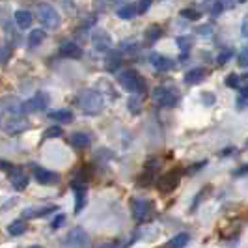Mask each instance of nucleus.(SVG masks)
<instances>
[{"label": "nucleus", "mask_w": 248, "mask_h": 248, "mask_svg": "<svg viewBox=\"0 0 248 248\" xmlns=\"http://www.w3.org/2000/svg\"><path fill=\"white\" fill-rule=\"evenodd\" d=\"M78 105H80L82 112H86L88 116H95V114H99V112L103 110L105 99H103V95H101L99 92H95V90H86V92L80 95Z\"/></svg>", "instance_id": "1"}, {"label": "nucleus", "mask_w": 248, "mask_h": 248, "mask_svg": "<svg viewBox=\"0 0 248 248\" xmlns=\"http://www.w3.org/2000/svg\"><path fill=\"white\" fill-rule=\"evenodd\" d=\"M120 86L131 93H142V92H146V80L137 71L129 69L120 75Z\"/></svg>", "instance_id": "2"}, {"label": "nucleus", "mask_w": 248, "mask_h": 248, "mask_svg": "<svg viewBox=\"0 0 248 248\" xmlns=\"http://www.w3.org/2000/svg\"><path fill=\"white\" fill-rule=\"evenodd\" d=\"M37 17H39V23L47 28H58L62 19H60V13L56 12L54 6H50L47 2H39L37 4Z\"/></svg>", "instance_id": "3"}, {"label": "nucleus", "mask_w": 248, "mask_h": 248, "mask_svg": "<svg viewBox=\"0 0 248 248\" xmlns=\"http://www.w3.org/2000/svg\"><path fill=\"white\" fill-rule=\"evenodd\" d=\"M153 101L161 107H175L179 103V92L172 86H159L153 90Z\"/></svg>", "instance_id": "4"}, {"label": "nucleus", "mask_w": 248, "mask_h": 248, "mask_svg": "<svg viewBox=\"0 0 248 248\" xmlns=\"http://www.w3.org/2000/svg\"><path fill=\"white\" fill-rule=\"evenodd\" d=\"M131 211L137 222H148L153 217V202L149 200H131Z\"/></svg>", "instance_id": "5"}, {"label": "nucleus", "mask_w": 248, "mask_h": 248, "mask_svg": "<svg viewBox=\"0 0 248 248\" xmlns=\"http://www.w3.org/2000/svg\"><path fill=\"white\" fill-rule=\"evenodd\" d=\"M90 237L82 228H73L65 237V247H88Z\"/></svg>", "instance_id": "6"}, {"label": "nucleus", "mask_w": 248, "mask_h": 248, "mask_svg": "<svg viewBox=\"0 0 248 248\" xmlns=\"http://www.w3.org/2000/svg\"><path fill=\"white\" fill-rule=\"evenodd\" d=\"M159 166H161V161H159V159H151V161L146 164V170L138 177V185L140 186L151 185V183H153V177H155L157 170H159Z\"/></svg>", "instance_id": "7"}, {"label": "nucleus", "mask_w": 248, "mask_h": 248, "mask_svg": "<svg viewBox=\"0 0 248 248\" xmlns=\"http://www.w3.org/2000/svg\"><path fill=\"white\" fill-rule=\"evenodd\" d=\"M47 105H49V97H47L45 93H36L34 97H30V99L23 105V110L25 112H41L47 108Z\"/></svg>", "instance_id": "8"}, {"label": "nucleus", "mask_w": 248, "mask_h": 248, "mask_svg": "<svg viewBox=\"0 0 248 248\" xmlns=\"http://www.w3.org/2000/svg\"><path fill=\"white\" fill-rule=\"evenodd\" d=\"M177 185H179V172H175V170L161 175V179L157 181V186L161 192H172Z\"/></svg>", "instance_id": "9"}, {"label": "nucleus", "mask_w": 248, "mask_h": 248, "mask_svg": "<svg viewBox=\"0 0 248 248\" xmlns=\"http://www.w3.org/2000/svg\"><path fill=\"white\" fill-rule=\"evenodd\" d=\"M32 172H34V177H36L37 183L41 185H54L58 183V174L50 172V170H45V168H39V166H32Z\"/></svg>", "instance_id": "10"}, {"label": "nucleus", "mask_w": 248, "mask_h": 248, "mask_svg": "<svg viewBox=\"0 0 248 248\" xmlns=\"http://www.w3.org/2000/svg\"><path fill=\"white\" fill-rule=\"evenodd\" d=\"M92 43H93V47L101 52H107V50H110L112 47V37L105 32V30H95L93 34H92Z\"/></svg>", "instance_id": "11"}, {"label": "nucleus", "mask_w": 248, "mask_h": 248, "mask_svg": "<svg viewBox=\"0 0 248 248\" xmlns=\"http://www.w3.org/2000/svg\"><path fill=\"white\" fill-rule=\"evenodd\" d=\"M71 188L75 190V211L80 213L82 207H84V203H86V186L80 181H73Z\"/></svg>", "instance_id": "12"}, {"label": "nucleus", "mask_w": 248, "mask_h": 248, "mask_svg": "<svg viewBox=\"0 0 248 248\" xmlns=\"http://www.w3.org/2000/svg\"><path fill=\"white\" fill-rule=\"evenodd\" d=\"M10 181L17 190H25L28 185V175L21 170V168H10Z\"/></svg>", "instance_id": "13"}, {"label": "nucleus", "mask_w": 248, "mask_h": 248, "mask_svg": "<svg viewBox=\"0 0 248 248\" xmlns=\"http://www.w3.org/2000/svg\"><path fill=\"white\" fill-rule=\"evenodd\" d=\"M60 56L63 58H73V60H78L82 56V49L73 43V41H65L62 47H60Z\"/></svg>", "instance_id": "14"}, {"label": "nucleus", "mask_w": 248, "mask_h": 248, "mask_svg": "<svg viewBox=\"0 0 248 248\" xmlns=\"http://www.w3.org/2000/svg\"><path fill=\"white\" fill-rule=\"evenodd\" d=\"M122 65V54L120 52H108V56L105 58V69L108 73H116Z\"/></svg>", "instance_id": "15"}, {"label": "nucleus", "mask_w": 248, "mask_h": 248, "mask_svg": "<svg viewBox=\"0 0 248 248\" xmlns=\"http://www.w3.org/2000/svg\"><path fill=\"white\" fill-rule=\"evenodd\" d=\"M69 142H71V146L77 149H86L90 148V144H92V138L84 135V133H73L71 138H69Z\"/></svg>", "instance_id": "16"}, {"label": "nucleus", "mask_w": 248, "mask_h": 248, "mask_svg": "<svg viewBox=\"0 0 248 248\" xmlns=\"http://www.w3.org/2000/svg\"><path fill=\"white\" fill-rule=\"evenodd\" d=\"M151 62H153L157 71H170V69L174 67V60H170V58H166V56H159V54H153Z\"/></svg>", "instance_id": "17"}, {"label": "nucleus", "mask_w": 248, "mask_h": 248, "mask_svg": "<svg viewBox=\"0 0 248 248\" xmlns=\"http://www.w3.org/2000/svg\"><path fill=\"white\" fill-rule=\"evenodd\" d=\"M203 78H205V69H203V67H194V69L186 71V75H185L186 84H200Z\"/></svg>", "instance_id": "18"}, {"label": "nucleus", "mask_w": 248, "mask_h": 248, "mask_svg": "<svg viewBox=\"0 0 248 248\" xmlns=\"http://www.w3.org/2000/svg\"><path fill=\"white\" fill-rule=\"evenodd\" d=\"M49 118L54 120V122H58V124H71L73 122V112L65 110V108H62V110H52L49 114Z\"/></svg>", "instance_id": "19"}, {"label": "nucleus", "mask_w": 248, "mask_h": 248, "mask_svg": "<svg viewBox=\"0 0 248 248\" xmlns=\"http://www.w3.org/2000/svg\"><path fill=\"white\" fill-rule=\"evenodd\" d=\"M28 124H26L25 120H17V118H12L8 124H6V133L8 135H17V133H23Z\"/></svg>", "instance_id": "20"}, {"label": "nucleus", "mask_w": 248, "mask_h": 248, "mask_svg": "<svg viewBox=\"0 0 248 248\" xmlns=\"http://www.w3.org/2000/svg\"><path fill=\"white\" fill-rule=\"evenodd\" d=\"M32 13L26 12V10H19V12H15V21H17V25L21 26V28H28V26L32 25Z\"/></svg>", "instance_id": "21"}, {"label": "nucleus", "mask_w": 248, "mask_h": 248, "mask_svg": "<svg viewBox=\"0 0 248 248\" xmlns=\"http://www.w3.org/2000/svg\"><path fill=\"white\" fill-rule=\"evenodd\" d=\"M45 37H47L45 30H41V28L32 30L30 36H28V45H30V47H37V45H41V43L45 41Z\"/></svg>", "instance_id": "22"}, {"label": "nucleus", "mask_w": 248, "mask_h": 248, "mask_svg": "<svg viewBox=\"0 0 248 248\" xmlns=\"http://www.w3.org/2000/svg\"><path fill=\"white\" fill-rule=\"evenodd\" d=\"M26 232V224H25V220H13L10 226H8V233L12 237H19V235H23Z\"/></svg>", "instance_id": "23"}, {"label": "nucleus", "mask_w": 248, "mask_h": 248, "mask_svg": "<svg viewBox=\"0 0 248 248\" xmlns=\"http://www.w3.org/2000/svg\"><path fill=\"white\" fill-rule=\"evenodd\" d=\"M188 241H190V235L183 232V233H179V235L172 237V239L166 243V247L168 248H181V247H185Z\"/></svg>", "instance_id": "24"}, {"label": "nucleus", "mask_w": 248, "mask_h": 248, "mask_svg": "<svg viewBox=\"0 0 248 248\" xmlns=\"http://www.w3.org/2000/svg\"><path fill=\"white\" fill-rule=\"evenodd\" d=\"M161 36H162L161 26L153 25V26H149L148 30H146V41H148V43H155V41H157Z\"/></svg>", "instance_id": "25"}, {"label": "nucleus", "mask_w": 248, "mask_h": 248, "mask_svg": "<svg viewBox=\"0 0 248 248\" xmlns=\"http://www.w3.org/2000/svg\"><path fill=\"white\" fill-rule=\"evenodd\" d=\"M137 6L135 4H129V6H124L120 12H118V17L120 19H133V17H137Z\"/></svg>", "instance_id": "26"}, {"label": "nucleus", "mask_w": 248, "mask_h": 248, "mask_svg": "<svg viewBox=\"0 0 248 248\" xmlns=\"http://www.w3.org/2000/svg\"><path fill=\"white\" fill-rule=\"evenodd\" d=\"M54 211V207H43V209H26L25 211V217L26 218H30V217H45V215H49V213Z\"/></svg>", "instance_id": "27"}, {"label": "nucleus", "mask_w": 248, "mask_h": 248, "mask_svg": "<svg viewBox=\"0 0 248 248\" xmlns=\"http://www.w3.org/2000/svg\"><path fill=\"white\" fill-rule=\"evenodd\" d=\"M175 41H177V47H179V50H181V52H186V50L192 47V39H190V37H186V36L177 37Z\"/></svg>", "instance_id": "28"}, {"label": "nucleus", "mask_w": 248, "mask_h": 248, "mask_svg": "<svg viewBox=\"0 0 248 248\" xmlns=\"http://www.w3.org/2000/svg\"><path fill=\"white\" fill-rule=\"evenodd\" d=\"M127 107H129V110L133 112V114H138L140 108H142V101H140V97H129Z\"/></svg>", "instance_id": "29"}, {"label": "nucleus", "mask_w": 248, "mask_h": 248, "mask_svg": "<svg viewBox=\"0 0 248 248\" xmlns=\"http://www.w3.org/2000/svg\"><path fill=\"white\" fill-rule=\"evenodd\" d=\"M248 50L247 47L245 49H241V52H239V58H237V63H239V67L241 69H247V65H248Z\"/></svg>", "instance_id": "30"}, {"label": "nucleus", "mask_w": 248, "mask_h": 248, "mask_svg": "<svg viewBox=\"0 0 248 248\" xmlns=\"http://www.w3.org/2000/svg\"><path fill=\"white\" fill-rule=\"evenodd\" d=\"M181 15H183L185 19H188V21H198L200 17H202V13L196 12V10H183Z\"/></svg>", "instance_id": "31"}, {"label": "nucleus", "mask_w": 248, "mask_h": 248, "mask_svg": "<svg viewBox=\"0 0 248 248\" xmlns=\"http://www.w3.org/2000/svg\"><path fill=\"white\" fill-rule=\"evenodd\" d=\"M135 6H137L138 15H140V13H146L149 10V6H151V0H138Z\"/></svg>", "instance_id": "32"}, {"label": "nucleus", "mask_w": 248, "mask_h": 248, "mask_svg": "<svg viewBox=\"0 0 248 248\" xmlns=\"http://www.w3.org/2000/svg\"><path fill=\"white\" fill-rule=\"evenodd\" d=\"M239 80H241V78H239L235 73L228 75V77H226V86L228 88H239Z\"/></svg>", "instance_id": "33"}, {"label": "nucleus", "mask_w": 248, "mask_h": 248, "mask_svg": "<svg viewBox=\"0 0 248 248\" xmlns=\"http://www.w3.org/2000/svg\"><path fill=\"white\" fill-rule=\"evenodd\" d=\"M232 56H233V50L226 49V50H222V52L218 54V58H217V62H218V63H220V65H222V63L228 62V60H230Z\"/></svg>", "instance_id": "34"}, {"label": "nucleus", "mask_w": 248, "mask_h": 248, "mask_svg": "<svg viewBox=\"0 0 248 248\" xmlns=\"http://www.w3.org/2000/svg\"><path fill=\"white\" fill-rule=\"evenodd\" d=\"M63 222H65V215H58V217H54L52 218V222H50V228L52 230H58V228H62Z\"/></svg>", "instance_id": "35"}, {"label": "nucleus", "mask_w": 248, "mask_h": 248, "mask_svg": "<svg viewBox=\"0 0 248 248\" xmlns=\"http://www.w3.org/2000/svg\"><path fill=\"white\" fill-rule=\"evenodd\" d=\"M90 168H82V170H78V174H77V179L75 181H80V183H84L88 177H90Z\"/></svg>", "instance_id": "36"}, {"label": "nucleus", "mask_w": 248, "mask_h": 248, "mask_svg": "<svg viewBox=\"0 0 248 248\" xmlns=\"http://www.w3.org/2000/svg\"><path fill=\"white\" fill-rule=\"evenodd\" d=\"M45 137H62V129L60 127H50V129H47Z\"/></svg>", "instance_id": "37"}, {"label": "nucleus", "mask_w": 248, "mask_h": 248, "mask_svg": "<svg viewBox=\"0 0 248 248\" xmlns=\"http://www.w3.org/2000/svg\"><path fill=\"white\" fill-rule=\"evenodd\" d=\"M202 99H203L205 105H213L215 103V95L213 93H202Z\"/></svg>", "instance_id": "38"}, {"label": "nucleus", "mask_w": 248, "mask_h": 248, "mask_svg": "<svg viewBox=\"0 0 248 248\" xmlns=\"http://www.w3.org/2000/svg\"><path fill=\"white\" fill-rule=\"evenodd\" d=\"M222 10H224V6H222V4H220V2H217V4L213 6V15L217 17L218 13H222Z\"/></svg>", "instance_id": "39"}, {"label": "nucleus", "mask_w": 248, "mask_h": 248, "mask_svg": "<svg viewBox=\"0 0 248 248\" xmlns=\"http://www.w3.org/2000/svg\"><path fill=\"white\" fill-rule=\"evenodd\" d=\"M224 8H233L235 6V0H218Z\"/></svg>", "instance_id": "40"}, {"label": "nucleus", "mask_w": 248, "mask_h": 248, "mask_svg": "<svg viewBox=\"0 0 248 248\" xmlns=\"http://www.w3.org/2000/svg\"><path fill=\"white\" fill-rule=\"evenodd\" d=\"M198 32H200V34H203V36H205V34L209 36V34H211V28H209V26H205V28L202 26V28H198Z\"/></svg>", "instance_id": "41"}, {"label": "nucleus", "mask_w": 248, "mask_h": 248, "mask_svg": "<svg viewBox=\"0 0 248 248\" xmlns=\"http://www.w3.org/2000/svg\"><path fill=\"white\" fill-rule=\"evenodd\" d=\"M241 34H243V36H247V19L243 21V28H241Z\"/></svg>", "instance_id": "42"}, {"label": "nucleus", "mask_w": 248, "mask_h": 248, "mask_svg": "<svg viewBox=\"0 0 248 248\" xmlns=\"http://www.w3.org/2000/svg\"><path fill=\"white\" fill-rule=\"evenodd\" d=\"M245 174H247V166H243L241 170H237L235 172V175H245Z\"/></svg>", "instance_id": "43"}, {"label": "nucleus", "mask_w": 248, "mask_h": 248, "mask_svg": "<svg viewBox=\"0 0 248 248\" xmlns=\"http://www.w3.org/2000/svg\"><path fill=\"white\" fill-rule=\"evenodd\" d=\"M112 2H124V0H112Z\"/></svg>", "instance_id": "44"}]
</instances>
